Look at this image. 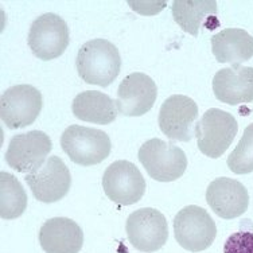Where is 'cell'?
<instances>
[{
	"label": "cell",
	"mask_w": 253,
	"mask_h": 253,
	"mask_svg": "<svg viewBox=\"0 0 253 253\" xmlns=\"http://www.w3.org/2000/svg\"><path fill=\"white\" fill-rule=\"evenodd\" d=\"M206 202L221 218H237L248 210V190L239 180L221 176L213 180L206 190Z\"/></svg>",
	"instance_id": "5bb4252c"
},
{
	"label": "cell",
	"mask_w": 253,
	"mask_h": 253,
	"mask_svg": "<svg viewBox=\"0 0 253 253\" xmlns=\"http://www.w3.org/2000/svg\"><path fill=\"white\" fill-rule=\"evenodd\" d=\"M126 230L132 247L144 253L159 251L169 239L166 217L152 208H143L131 213L126 218Z\"/></svg>",
	"instance_id": "52a82bcc"
},
{
	"label": "cell",
	"mask_w": 253,
	"mask_h": 253,
	"mask_svg": "<svg viewBox=\"0 0 253 253\" xmlns=\"http://www.w3.org/2000/svg\"><path fill=\"white\" fill-rule=\"evenodd\" d=\"M224 253H253V232H234L225 241Z\"/></svg>",
	"instance_id": "7402d4cb"
},
{
	"label": "cell",
	"mask_w": 253,
	"mask_h": 253,
	"mask_svg": "<svg viewBox=\"0 0 253 253\" xmlns=\"http://www.w3.org/2000/svg\"><path fill=\"white\" fill-rule=\"evenodd\" d=\"M172 16L185 33L198 37L200 29L210 19L217 20V1L214 0H175L172 1Z\"/></svg>",
	"instance_id": "d6986e66"
},
{
	"label": "cell",
	"mask_w": 253,
	"mask_h": 253,
	"mask_svg": "<svg viewBox=\"0 0 253 253\" xmlns=\"http://www.w3.org/2000/svg\"><path fill=\"white\" fill-rule=\"evenodd\" d=\"M70 35L66 22L57 14H43L33 22L29 33V46L38 59L58 58L68 49Z\"/></svg>",
	"instance_id": "8992f818"
},
{
	"label": "cell",
	"mask_w": 253,
	"mask_h": 253,
	"mask_svg": "<svg viewBox=\"0 0 253 253\" xmlns=\"http://www.w3.org/2000/svg\"><path fill=\"white\" fill-rule=\"evenodd\" d=\"M139 161L158 182H174L185 174L187 158L182 148L162 139H150L139 148Z\"/></svg>",
	"instance_id": "3957f363"
},
{
	"label": "cell",
	"mask_w": 253,
	"mask_h": 253,
	"mask_svg": "<svg viewBox=\"0 0 253 253\" xmlns=\"http://www.w3.org/2000/svg\"><path fill=\"white\" fill-rule=\"evenodd\" d=\"M158 97L155 81L144 73H131L117 89L116 107L123 116L139 117L151 111Z\"/></svg>",
	"instance_id": "4fadbf2b"
},
{
	"label": "cell",
	"mask_w": 253,
	"mask_h": 253,
	"mask_svg": "<svg viewBox=\"0 0 253 253\" xmlns=\"http://www.w3.org/2000/svg\"><path fill=\"white\" fill-rule=\"evenodd\" d=\"M239 124L232 113L210 108L195 126L198 148L204 155L217 159L224 155L237 135Z\"/></svg>",
	"instance_id": "277c9868"
},
{
	"label": "cell",
	"mask_w": 253,
	"mask_h": 253,
	"mask_svg": "<svg viewBox=\"0 0 253 253\" xmlns=\"http://www.w3.org/2000/svg\"><path fill=\"white\" fill-rule=\"evenodd\" d=\"M213 92L218 101L239 105L253 101V68L232 66L218 70L213 78Z\"/></svg>",
	"instance_id": "9a60e30c"
},
{
	"label": "cell",
	"mask_w": 253,
	"mask_h": 253,
	"mask_svg": "<svg viewBox=\"0 0 253 253\" xmlns=\"http://www.w3.org/2000/svg\"><path fill=\"white\" fill-rule=\"evenodd\" d=\"M198 107L193 98L172 94L165 100L159 111V128L171 140L190 141L195 136Z\"/></svg>",
	"instance_id": "8fae6325"
},
{
	"label": "cell",
	"mask_w": 253,
	"mask_h": 253,
	"mask_svg": "<svg viewBox=\"0 0 253 253\" xmlns=\"http://www.w3.org/2000/svg\"><path fill=\"white\" fill-rule=\"evenodd\" d=\"M27 194L23 186L10 172H0V217L15 219L25 213Z\"/></svg>",
	"instance_id": "ffe728a7"
},
{
	"label": "cell",
	"mask_w": 253,
	"mask_h": 253,
	"mask_svg": "<svg viewBox=\"0 0 253 253\" xmlns=\"http://www.w3.org/2000/svg\"><path fill=\"white\" fill-rule=\"evenodd\" d=\"M39 244L46 253H78L84 245V232L73 219L55 217L42 225Z\"/></svg>",
	"instance_id": "2e32d148"
},
{
	"label": "cell",
	"mask_w": 253,
	"mask_h": 253,
	"mask_svg": "<svg viewBox=\"0 0 253 253\" xmlns=\"http://www.w3.org/2000/svg\"><path fill=\"white\" fill-rule=\"evenodd\" d=\"M102 189L115 204L129 206L139 202L146 193V180L136 166L128 161H116L102 175Z\"/></svg>",
	"instance_id": "9c48e42d"
},
{
	"label": "cell",
	"mask_w": 253,
	"mask_h": 253,
	"mask_svg": "<svg viewBox=\"0 0 253 253\" xmlns=\"http://www.w3.org/2000/svg\"><path fill=\"white\" fill-rule=\"evenodd\" d=\"M25 179L35 198L43 204L62 200L72 186L70 171L59 156H50L39 170L27 174Z\"/></svg>",
	"instance_id": "7c38bea8"
},
{
	"label": "cell",
	"mask_w": 253,
	"mask_h": 253,
	"mask_svg": "<svg viewBox=\"0 0 253 253\" xmlns=\"http://www.w3.org/2000/svg\"><path fill=\"white\" fill-rule=\"evenodd\" d=\"M42 111V93L33 85H16L3 92L0 117L10 129L31 126Z\"/></svg>",
	"instance_id": "ba28073f"
},
{
	"label": "cell",
	"mask_w": 253,
	"mask_h": 253,
	"mask_svg": "<svg viewBox=\"0 0 253 253\" xmlns=\"http://www.w3.org/2000/svg\"><path fill=\"white\" fill-rule=\"evenodd\" d=\"M76 68L83 81L107 88L120 73L122 57L112 42L101 38L92 39L78 50Z\"/></svg>",
	"instance_id": "6da1fadb"
},
{
	"label": "cell",
	"mask_w": 253,
	"mask_h": 253,
	"mask_svg": "<svg viewBox=\"0 0 253 253\" xmlns=\"http://www.w3.org/2000/svg\"><path fill=\"white\" fill-rule=\"evenodd\" d=\"M63 152L76 165L89 167L107 159L112 143L107 132L83 126H70L61 136Z\"/></svg>",
	"instance_id": "7a4b0ae2"
},
{
	"label": "cell",
	"mask_w": 253,
	"mask_h": 253,
	"mask_svg": "<svg viewBox=\"0 0 253 253\" xmlns=\"http://www.w3.org/2000/svg\"><path fill=\"white\" fill-rule=\"evenodd\" d=\"M217 62L239 66L253 57V37L243 29H225L211 38Z\"/></svg>",
	"instance_id": "e0dca14e"
},
{
	"label": "cell",
	"mask_w": 253,
	"mask_h": 253,
	"mask_svg": "<svg viewBox=\"0 0 253 253\" xmlns=\"http://www.w3.org/2000/svg\"><path fill=\"white\" fill-rule=\"evenodd\" d=\"M73 115L80 120L93 124L108 126L116 120V101L98 90H86L76 96L72 104Z\"/></svg>",
	"instance_id": "ac0fdd59"
},
{
	"label": "cell",
	"mask_w": 253,
	"mask_h": 253,
	"mask_svg": "<svg viewBox=\"0 0 253 253\" xmlns=\"http://www.w3.org/2000/svg\"><path fill=\"white\" fill-rule=\"evenodd\" d=\"M229 170L234 174H249L253 171V123L244 129L239 144L226 161Z\"/></svg>",
	"instance_id": "44dd1931"
},
{
	"label": "cell",
	"mask_w": 253,
	"mask_h": 253,
	"mask_svg": "<svg viewBox=\"0 0 253 253\" xmlns=\"http://www.w3.org/2000/svg\"><path fill=\"white\" fill-rule=\"evenodd\" d=\"M51 148L49 135L42 131H30L11 139L4 158L11 169L27 175L44 165Z\"/></svg>",
	"instance_id": "30bf717a"
},
{
	"label": "cell",
	"mask_w": 253,
	"mask_h": 253,
	"mask_svg": "<svg viewBox=\"0 0 253 253\" xmlns=\"http://www.w3.org/2000/svg\"><path fill=\"white\" fill-rule=\"evenodd\" d=\"M174 233L180 247L189 252H202L214 243L217 226L205 209L189 205L174 218Z\"/></svg>",
	"instance_id": "5b68a950"
}]
</instances>
